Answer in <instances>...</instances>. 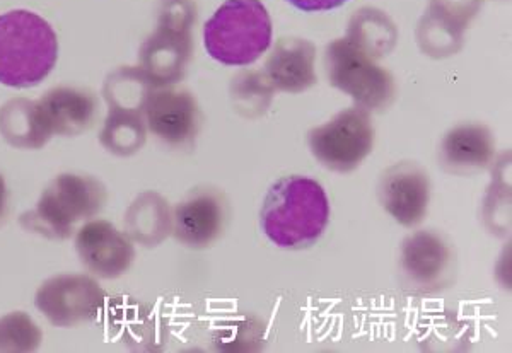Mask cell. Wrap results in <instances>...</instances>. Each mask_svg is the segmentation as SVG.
Segmentation results:
<instances>
[{"mask_svg":"<svg viewBox=\"0 0 512 353\" xmlns=\"http://www.w3.org/2000/svg\"><path fill=\"white\" fill-rule=\"evenodd\" d=\"M260 222L275 246L306 249L323 236L330 222V200L313 178L286 176L268 188Z\"/></svg>","mask_w":512,"mask_h":353,"instance_id":"6da1fadb","label":"cell"},{"mask_svg":"<svg viewBox=\"0 0 512 353\" xmlns=\"http://www.w3.org/2000/svg\"><path fill=\"white\" fill-rule=\"evenodd\" d=\"M59 41L52 26L30 11L0 16V84L33 87L57 64Z\"/></svg>","mask_w":512,"mask_h":353,"instance_id":"7a4b0ae2","label":"cell"},{"mask_svg":"<svg viewBox=\"0 0 512 353\" xmlns=\"http://www.w3.org/2000/svg\"><path fill=\"white\" fill-rule=\"evenodd\" d=\"M205 50L219 64H255L272 45V19L260 0H226L205 23Z\"/></svg>","mask_w":512,"mask_h":353,"instance_id":"3957f363","label":"cell"},{"mask_svg":"<svg viewBox=\"0 0 512 353\" xmlns=\"http://www.w3.org/2000/svg\"><path fill=\"white\" fill-rule=\"evenodd\" d=\"M193 0H163L158 26L140 47V70L154 87L173 86L187 74L193 55Z\"/></svg>","mask_w":512,"mask_h":353,"instance_id":"277c9868","label":"cell"},{"mask_svg":"<svg viewBox=\"0 0 512 353\" xmlns=\"http://www.w3.org/2000/svg\"><path fill=\"white\" fill-rule=\"evenodd\" d=\"M106 188L82 174H60L45 188L35 209L21 215L24 229L50 239H67L81 220L103 209Z\"/></svg>","mask_w":512,"mask_h":353,"instance_id":"5b68a950","label":"cell"},{"mask_svg":"<svg viewBox=\"0 0 512 353\" xmlns=\"http://www.w3.org/2000/svg\"><path fill=\"white\" fill-rule=\"evenodd\" d=\"M328 82L367 111L388 110L396 98L395 77L347 38L333 40L323 55Z\"/></svg>","mask_w":512,"mask_h":353,"instance_id":"8992f818","label":"cell"},{"mask_svg":"<svg viewBox=\"0 0 512 353\" xmlns=\"http://www.w3.org/2000/svg\"><path fill=\"white\" fill-rule=\"evenodd\" d=\"M311 154L335 173H352L359 168L374 145L373 120L361 106H350L330 122L308 132Z\"/></svg>","mask_w":512,"mask_h":353,"instance_id":"52a82bcc","label":"cell"},{"mask_svg":"<svg viewBox=\"0 0 512 353\" xmlns=\"http://www.w3.org/2000/svg\"><path fill=\"white\" fill-rule=\"evenodd\" d=\"M105 299V290L88 275H59L41 285L36 307L52 325L70 328L93 321Z\"/></svg>","mask_w":512,"mask_h":353,"instance_id":"ba28073f","label":"cell"},{"mask_svg":"<svg viewBox=\"0 0 512 353\" xmlns=\"http://www.w3.org/2000/svg\"><path fill=\"white\" fill-rule=\"evenodd\" d=\"M485 0H431L417 26V43L431 58L451 57L465 43V31Z\"/></svg>","mask_w":512,"mask_h":353,"instance_id":"9c48e42d","label":"cell"},{"mask_svg":"<svg viewBox=\"0 0 512 353\" xmlns=\"http://www.w3.org/2000/svg\"><path fill=\"white\" fill-rule=\"evenodd\" d=\"M146 125L169 147H188L197 139L202 115L192 93L175 87H154L144 108Z\"/></svg>","mask_w":512,"mask_h":353,"instance_id":"30bf717a","label":"cell"},{"mask_svg":"<svg viewBox=\"0 0 512 353\" xmlns=\"http://www.w3.org/2000/svg\"><path fill=\"white\" fill-rule=\"evenodd\" d=\"M378 198L393 219L405 227L424 220L431 202V178L420 164L412 161L393 164L378 181Z\"/></svg>","mask_w":512,"mask_h":353,"instance_id":"8fae6325","label":"cell"},{"mask_svg":"<svg viewBox=\"0 0 512 353\" xmlns=\"http://www.w3.org/2000/svg\"><path fill=\"white\" fill-rule=\"evenodd\" d=\"M398 260L407 284L420 290L448 285L454 270L451 244L434 231L414 232L405 238Z\"/></svg>","mask_w":512,"mask_h":353,"instance_id":"7c38bea8","label":"cell"},{"mask_svg":"<svg viewBox=\"0 0 512 353\" xmlns=\"http://www.w3.org/2000/svg\"><path fill=\"white\" fill-rule=\"evenodd\" d=\"M226 217L227 203L221 191L198 188L176 207L171 232L188 248H207L221 236Z\"/></svg>","mask_w":512,"mask_h":353,"instance_id":"4fadbf2b","label":"cell"},{"mask_svg":"<svg viewBox=\"0 0 512 353\" xmlns=\"http://www.w3.org/2000/svg\"><path fill=\"white\" fill-rule=\"evenodd\" d=\"M77 255L99 278H117L135 260L132 241L106 220H91L77 231Z\"/></svg>","mask_w":512,"mask_h":353,"instance_id":"5bb4252c","label":"cell"},{"mask_svg":"<svg viewBox=\"0 0 512 353\" xmlns=\"http://www.w3.org/2000/svg\"><path fill=\"white\" fill-rule=\"evenodd\" d=\"M495 157L494 132L483 123H461L446 132L439 145L444 171L460 176L482 173Z\"/></svg>","mask_w":512,"mask_h":353,"instance_id":"9a60e30c","label":"cell"},{"mask_svg":"<svg viewBox=\"0 0 512 353\" xmlns=\"http://www.w3.org/2000/svg\"><path fill=\"white\" fill-rule=\"evenodd\" d=\"M50 135L76 137L93 127L99 113L98 98L88 89L60 86L36 101Z\"/></svg>","mask_w":512,"mask_h":353,"instance_id":"2e32d148","label":"cell"},{"mask_svg":"<svg viewBox=\"0 0 512 353\" xmlns=\"http://www.w3.org/2000/svg\"><path fill=\"white\" fill-rule=\"evenodd\" d=\"M316 48L304 38H280L265 62V76L282 93H303L316 84Z\"/></svg>","mask_w":512,"mask_h":353,"instance_id":"e0dca14e","label":"cell"},{"mask_svg":"<svg viewBox=\"0 0 512 353\" xmlns=\"http://www.w3.org/2000/svg\"><path fill=\"white\" fill-rule=\"evenodd\" d=\"M345 38L378 60L393 52L398 43V29L386 12L376 7H362L350 19Z\"/></svg>","mask_w":512,"mask_h":353,"instance_id":"ac0fdd59","label":"cell"},{"mask_svg":"<svg viewBox=\"0 0 512 353\" xmlns=\"http://www.w3.org/2000/svg\"><path fill=\"white\" fill-rule=\"evenodd\" d=\"M0 134L18 149H41L50 140L36 101L12 99L0 110Z\"/></svg>","mask_w":512,"mask_h":353,"instance_id":"d6986e66","label":"cell"},{"mask_svg":"<svg viewBox=\"0 0 512 353\" xmlns=\"http://www.w3.org/2000/svg\"><path fill=\"white\" fill-rule=\"evenodd\" d=\"M128 234L146 246H156L173 229L168 202L154 191L142 193L128 210Z\"/></svg>","mask_w":512,"mask_h":353,"instance_id":"ffe728a7","label":"cell"},{"mask_svg":"<svg viewBox=\"0 0 512 353\" xmlns=\"http://www.w3.org/2000/svg\"><path fill=\"white\" fill-rule=\"evenodd\" d=\"M147 127L140 111L110 110L101 132V144L117 156H132L146 144Z\"/></svg>","mask_w":512,"mask_h":353,"instance_id":"44dd1931","label":"cell"},{"mask_svg":"<svg viewBox=\"0 0 512 353\" xmlns=\"http://www.w3.org/2000/svg\"><path fill=\"white\" fill-rule=\"evenodd\" d=\"M152 89H154L152 82L147 79L140 67H123L106 79V103L110 106V110L144 113Z\"/></svg>","mask_w":512,"mask_h":353,"instance_id":"7402d4cb","label":"cell"},{"mask_svg":"<svg viewBox=\"0 0 512 353\" xmlns=\"http://www.w3.org/2000/svg\"><path fill=\"white\" fill-rule=\"evenodd\" d=\"M229 93L236 113L245 118H258L270 110L275 89L262 72L243 70L234 76Z\"/></svg>","mask_w":512,"mask_h":353,"instance_id":"603a6c76","label":"cell"},{"mask_svg":"<svg viewBox=\"0 0 512 353\" xmlns=\"http://www.w3.org/2000/svg\"><path fill=\"white\" fill-rule=\"evenodd\" d=\"M507 169H511V163H509V156L506 161V154H504L495 166L494 180L483 207L485 222L490 231L495 234H507L509 222H511L509 220L511 219V181H509V173L506 176Z\"/></svg>","mask_w":512,"mask_h":353,"instance_id":"cb8c5ba5","label":"cell"},{"mask_svg":"<svg viewBox=\"0 0 512 353\" xmlns=\"http://www.w3.org/2000/svg\"><path fill=\"white\" fill-rule=\"evenodd\" d=\"M41 342L38 326L26 314H9L0 319V350L30 352Z\"/></svg>","mask_w":512,"mask_h":353,"instance_id":"d4e9b609","label":"cell"},{"mask_svg":"<svg viewBox=\"0 0 512 353\" xmlns=\"http://www.w3.org/2000/svg\"><path fill=\"white\" fill-rule=\"evenodd\" d=\"M287 2L299 11L323 12L344 6L345 2H349V0H287Z\"/></svg>","mask_w":512,"mask_h":353,"instance_id":"484cf974","label":"cell"},{"mask_svg":"<svg viewBox=\"0 0 512 353\" xmlns=\"http://www.w3.org/2000/svg\"><path fill=\"white\" fill-rule=\"evenodd\" d=\"M7 215V186L4 176L0 174V222L6 219Z\"/></svg>","mask_w":512,"mask_h":353,"instance_id":"4316f807","label":"cell"}]
</instances>
